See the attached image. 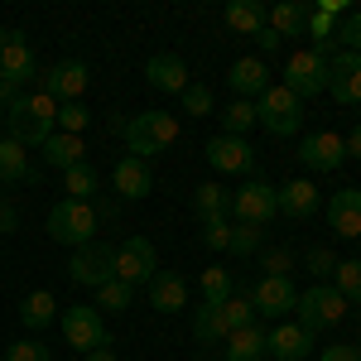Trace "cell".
I'll list each match as a JSON object with an SVG mask.
<instances>
[{"label": "cell", "mask_w": 361, "mask_h": 361, "mask_svg": "<svg viewBox=\"0 0 361 361\" xmlns=\"http://www.w3.org/2000/svg\"><path fill=\"white\" fill-rule=\"evenodd\" d=\"M308 10L304 0H279L275 10H270V29H275L279 39H304L308 34Z\"/></svg>", "instance_id": "d4e9b609"}, {"label": "cell", "mask_w": 361, "mask_h": 361, "mask_svg": "<svg viewBox=\"0 0 361 361\" xmlns=\"http://www.w3.org/2000/svg\"><path fill=\"white\" fill-rule=\"evenodd\" d=\"M0 78L15 87H25L39 78V58L29 49V39L15 29V34H0Z\"/></svg>", "instance_id": "4fadbf2b"}, {"label": "cell", "mask_w": 361, "mask_h": 361, "mask_svg": "<svg viewBox=\"0 0 361 361\" xmlns=\"http://www.w3.org/2000/svg\"><path fill=\"white\" fill-rule=\"evenodd\" d=\"M159 275V255H154V241L149 236H126L116 246V279H126L130 289L135 284H149Z\"/></svg>", "instance_id": "ba28073f"}, {"label": "cell", "mask_w": 361, "mask_h": 361, "mask_svg": "<svg viewBox=\"0 0 361 361\" xmlns=\"http://www.w3.org/2000/svg\"><path fill=\"white\" fill-rule=\"evenodd\" d=\"M333 270H337V255H333V250H323V246L308 250V275L323 279V275H333Z\"/></svg>", "instance_id": "f6af8a7d"}, {"label": "cell", "mask_w": 361, "mask_h": 361, "mask_svg": "<svg viewBox=\"0 0 361 361\" xmlns=\"http://www.w3.org/2000/svg\"><path fill=\"white\" fill-rule=\"evenodd\" d=\"M87 361H116V347L106 342V347H97V352H87Z\"/></svg>", "instance_id": "816d5d0a"}, {"label": "cell", "mask_w": 361, "mask_h": 361, "mask_svg": "<svg viewBox=\"0 0 361 361\" xmlns=\"http://www.w3.org/2000/svg\"><path fill=\"white\" fill-rule=\"evenodd\" d=\"M207 164L217 173H250L255 149L246 145V135H217V140H207Z\"/></svg>", "instance_id": "9a60e30c"}, {"label": "cell", "mask_w": 361, "mask_h": 361, "mask_svg": "<svg viewBox=\"0 0 361 361\" xmlns=\"http://www.w3.org/2000/svg\"><path fill=\"white\" fill-rule=\"evenodd\" d=\"M308 34H313L318 44H328V39L337 34V15H328V10H318V5H313V10H308Z\"/></svg>", "instance_id": "7bdbcfd3"}, {"label": "cell", "mask_w": 361, "mask_h": 361, "mask_svg": "<svg viewBox=\"0 0 361 361\" xmlns=\"http://www.w3.org/2000/svg\"><path fill=\"white\" fill-rule=\"evenodd\" d=\"M222 135H246L250 126H255V102H231L226 106V116H222Z\"/></svg>", "instance_id": "d590c367"}, {"label": "cell", "mask_w": 361, "mask_h": 361, "mask_svg": "<svg viewBox=\"0 0 361 361\" xmlns=\"http://www.w3.org/2000/svg\"><path fill=\"white\" fill-rule=\"evenodd\" d=\"M299 159H304L313 173H337L347 164V140L337 130H308L304 145H299Z\"/></svg>", "instance_id": "7c38bea8"}, {"label": "cell", "mask_w": 361, "mask_h": 361, "mask_svg": "<svg viewBox=\"0 0 361 361\" xmlns=\"http://www.w3.org/2000/svg\"><path fill=\"white\" fill-rule=\"evenodd\" d=\"M333 44H342L347 54H361V10H352V15H342V20H337Z\"/></svg>", "instance_id": "74e56055"}, {"label": "cell", "mask_w": 361, "mask_h": 361, "mask_svg": "<svg viewBox=\"0 0 361 361\" xmlns=\"http://www.w3.org/2000/svg\"><path fill=\"white\" fill-rule=\"evenodd\" d=\"M226 82L236 92V102H250V97H260L270 87V68H265V58H236L231 73H226Z\"/></svg>", "instance_id": "d6986e66"}, {"label": "cell", "mask_w": 361, "mask_h": 361, "mask_svg": "<svg viewBox=\"0 0 361 361\" xmlns=\"http://www.w3.org/2000/svg\"><path fill=\"white\" fill-rule=\"evenodd\" d=\"M183 111L188 116H207L212 111V92H207L202 82H188L183 87Z\"/></svg>", "instance_id": "b9f144b4"}, {"label": "cell", "mask_w": 361, "mask_h": 361, "mask_svg": "<svg viewBox=\"0 0 361 361\" xmlns=\"http://www.w3.org/2000/svg\"><path fill=\"white\" fill-rule=\"evenodd\" d=\"M111 188L121 197L140 202V197L154 193V169L145 164V159H135V154H126V159H116V169H111Z\"/></svg>", "instance_id": "e0dca14e"}, {"label": "cell", "mask_w": 361, "mask_h": 361, "mask_svg": "<svg viewBox=\"0 0 361 361\" xmlns=\"http://www.w3.org/2000/svg\"><path fill=\"white\" fill-rule=\"evenodd\" d=\"M226 241H231V217H222V222H202V246L207 250H226Z\"/></svg>", "instance_id": "ee69618b"}, {"label": "cell", "mask_w": 361, "mask_h": 361, "mask_svg": "<svg viewBox=\"0 0 361 361\" xmlns=\"http://www.w3.org/2000/svg\"><path fill=\"white\" fill-rule=\"evenodd\" d=\"M92 212H97V222H102V217H111V222H116L121 202H116V197H102V202H92Z\"/></svg>", "instance_id": "681fc988"}, {"label": "cell", "mask_w": 361, "mask_h": 361, "mask_svg": "<svg viewBox=\"0 0 361 361\" xmlns=\"http://www.w3.org/2000/svg\"><path fill=\"white\" fill-rule=\"evenodd\" d=\"M226 250H231V255H255V250H260V226L231 222V241H226Z\"/></svg>", "instance_id": "f35d334b"}, {"label": "cell", "mask_w": 361, "mask_h": 361, "mask_svg": "<svg viewBox=\"0 0 361 361\" xmlns=\"http://www.w3.org/2000/svg\"><path fill=\"white\" fill-rule=\"evenodd\" d=\"M226 361H265L270 357V328H260V323H250V328H241V333L226 337L222 347Z\"/></svg>", "instance_id": "44dd1931"}, {"label": "cell", "mask_w": 361, "mask_h": 361, "mask_svg": "<svg viewBox=\"0 0 361 361\" xmlns=\"http://www.w3.org/2000/svg\"><path fill=\"white\" fill-rule=\"evenodd\" d=\"M193 212H197V222H222V217H231V193L222 183H202L193 193Z\"/></svg>", "instance_id": "83f0119b"}, {"label": "cell", "mask_w": 361, "mask_h": 361, "mask_svg": "<svg viewBox=\"0 0 361 361\" xmlns=\"http://www.w3.org/2000/svg\"><path fill=\"white\" fill-rule=\"evenodd\" d=\"M0 207H5V197H0Z\"/></svg>", "instance_id": "db71d44e"}, {"label": "cell", "mask_w": 361, "mask_h": 361, "mask_svg": "<svg viewBox=\"0 0 361 361\" xmlns=\"http://www.w3.org/2000/svg\"><path fill=\"white\" fill-rule=\"evenodd\" d=\"M87 121H92V111H87L82 102H63V106H58V126H63L68 135H82Z\"/></svg>", "instance_id": "60d3db41"}, {"label": "cell", "mask_w": 361, "mask_h": 361, "mask_svg": "<svg viewBox=\"0 0 361 361\" xmlns=\"http://www.w3.org/2000/svg\"><path fill=\"white\" fill-rule=\"evenodd\" d=\"M121 140H126V149L149 164V154H164L169 145L178 140V116L169 111H140L130 116L126 126H121Z\"/></svg>", "instance_id": "7a4b0ae2"}, {"label": "cell", "mask_w": 361, "mask_h": 361, "mask_svg": "<svg viewBox=\"0 0 361 361\" xmlns=\"http://www.w3.org/2000/svg\"><path fill=\"white\" fill-rule=\"evenodd\" d=\"M54 318H58V304H54V294H49V289L25 294V304H20V323H25V328H39V333H44Z\"/></svg>", "instance_id": "f1b7e54d"}, {"label": "cell", "mask_w": 361, "mask_h": 361, "mask_svg": "<svg viewBox=\"0 0 361 361\" xmlns=\"http://www.w3.org/2000/svg\"><path fill=\"white\" fill-rule=\"evenodd\" d=\"M58 323H63V337H68V347H78V352H97V347H106L111 333H106V318H102V308L97 304H73L58 313Z\"/></svg>", "instance_id": "8992f818"}, {"label": "cell", "mask_w": 361, "mask_h": 361, "mask_svg": "<svg viewBox=\"0 0 361 361\" xmlns=\"http://www.w3.org/2000/svg\"><path fill=\"white\" fill-rule=\"evenodd\" d=\"M5 126H10V140H20L25 149L29 145H44L58 126V102L44 87L29 92V97H15V102L5 106Z\"/></svg>", "instance_id": "6da1fadb"}, {"label": "cell", "mask_w": 361, "mask_h": 361, "mask_svg": "<svg viewBox=\"0 0 361 361\" xmlns=\"http://www.w3.org/2000/svg\"><path fill=\"white\" fill-rule=\"evenodd\" d=\"M49 236H54L58 246H87V241H97V212H92V202H78V197H63L54 202V212H49Z\"/></svg>", "instance_id": "277c9868"}, {"label": "cell", "mask_w": 361, "mask_h": 361, "mask_svg": "<svg viewBox=\"0 0 361 361\" xmlns=\"http://www.w3.org/2000/svg\"><path fill=\"white\" fill-rule=\"evenodd\" d=\"M68 275L73 284H82V289H102V284H111L116 279V246L106 241H87V246L73 250V260H68Z\"/></svg>", "instance_id": "52a82bcc"}, {"label": "cell", "mask_w": 361, "mask_h": 361, "mask_svg": "<svg viewBox=\"0 0 361 361\" xmlns=\"http://www.w3.org/2000/svg\"><path fill=\"white\" fill-rule=\"evenodd\" d=\"M0 361H5V357H0Z\"/></svg>", "instance_id": "11a10c76"}, {"label": "cell", "mask_w": 361, "mask_h": 361, "mask_svg": "<svg viewBox=\"0 0 361 361\" xmlns=\"http://www.w3.org/2000/svg\"><path fill=\"white\" fill-rule=\"evenodd\" d=\"M255 44H260V49H265V54H275V49H279V44H284V39H279L275 29L265 25V29H260V34H255Z\"/></svg>", "instance_id": "c3c4849f"}, {"label": "cell", "mask_w": 361, "mask_h": 361, "mask_svg": "<svg viewBox=\"0 0 361 361\" xmlns=\"http://www.w3.org/2000/svg\"><path fill=\"white\" fill-rule=\"evenodd\" d=\"M15 222H20L15 207H0V231H15Z\"/></svg>", "instance_id": "f5cc1de1"}, {"label": "cell", "mask_w": 361, "mask_h": 361, "mask_svg": "<svg viewBox=\"0 0 361 361\" xmlns=\"http://www.w3.org/2000/svg\"><path fill=\"white\" fill-rule=\"evenodd\" d=\"M44 92H49L54 102H82L87 63H82V58H63V63H54V68L44 73Z\"/></svg>", "instance_id": "2e32d148"}, {"label": "cell", "mask_w": 361, "mask_h": 361, "mask_svg": "<svg viewBox=\"0 0 361 361\" xmlns=\"http://www.w3.org/2000/svg\"><path fill=\"white\" fill-rule=\"evenodd\" d=\"M255 121H260L270 135H299V126H304V102L284 82H270L255 97Z\"/></svg>", "instance_id": "3957f363"}, {"label": "cell", "mask_w": 361, "mask_h": 361, "mask_svg": "<svg viewBox=\"0 0 361 361\" xmlns=\"http://www.w3.org/2000/svg\"><path fill=\"white\" fill-rule=\"evenodd\" d=\"M328 226H333L337 236L357 241L361 236V188H337L328 197Z\"/></svg>", "instance_id": "ac0fdd59"}, {"label": "cell", "mask_w": 361, "mask_h": 361, "mask_svg": "<svg viewBox=\"0 0 361 361\" xmlns=\"http://www.w3.org/2000/svg\"><path fill=\"white\" fill-rule=\"evenodd\" d=\"M145 78H149L154 92H178V97H183V87H188V63L178 54H154L145 63Z\"/></svg>", "instance_id": "ffe728a7"}, {"label": "cell", "mask_w": 361, "mask_h": 361, "mask_svg": "<svg viewBox=\"0 0 361 361\" xmlns=\"http://www.w3.org/2000/svg\"><path fill=\"white\" fill-rule=\"evenodd\" d=\"M25 178H34L29 173V154L20 140H0V183H25Z\"/></svg>", "instance_id": "f546056e"}, {"label": "cell", "mask_w": 361, "mask_h": 361, "mask_svg": "<svg viewBox=\"0 0 361 361\" xmlns=\"http://www.w3.org/2000/svg\"><path fill=\"white\" fill-rule=\"evenodd\" d=\"M5 361H49V347L39 337H20V342L5 347Z\"/></svg>", "instance_id": "ab89813d"}, {"label": "cell", "mask_w": 361, "mask_h": 361, "mask_svg": "<svg viewBox=\"0 0 361 361\" xmlns=\"http://www.w3.org/2000/svg\"><path fill=\"white\" fill-rule=\"evenodd\" d=\"M294 304H299V289H294L289 275H260L255 289H250L255 318H284V313H294Z\"/></svg>", "instance_id": "30bf717a"}, {"label": "cell", "mask_w": 361, "mask_h": 361, "mask_svg": "<svg viewBox=\"0 0 361 361\" xmlns=\"http://www.w3.org/2000/svg\"><path fill=\"white\" fill-rule=\"evenodd\" d=\"M250 323H255V308H250V299L231 294V299L222 304V328H226V337L241 333V328H250Z\"/></svg>", "instance_id": "e575fe53"}, {"label": "cell", "mask_w": 361, "mask_h": 361, "mask_svg": "<svg viewBox=\"0 0 361 361\" xmlns=\"http://www.w3.org/2000/svg\"><path fill=\"white\" fill-rule=\"evenodd\" d=\"M284 87L304 102V97H318V92H328V58H318L313 49L304 54H289L284 63Z\"/></svg>", "instance_id": "8fae6325"}, {"label": "cell", "mask_w": 361, "mask_h": 361, "mask_svg": "<svg viewBox=\"0 0 361 361\" xmlns=\"http://www.w3.org/2000/svg\"><path fill=\"white\" fill-rule=\"evenodd\" d=\"M63 188H68V197H78V202H92L97 197V169L87 164H73L68 173H63Z\"/></svg>", "instance_id": "d6a6232c"}, {"label": "cell", "mask_w": 361, "mask_h": 361, "mask_svg": "<svg viewBox=\"0 0 361 361\" xmlns=\"http://www.w3.org/2000/svg\"><path fill=\"white\" fill-rule=\"evenodd\" d=\"M149 304L159 308V313L188 308V279L178 275V270H159V275L149 279Z\"/></svg>", "instance_id": "cb8c5ba5"}, {"label": "cell", "mask_w": 361, "mask_h": 361, "mask_svg": "<svg viewBox=\"0 0 361 361\" xmlns=\"http://www.w3.org/2000/svg\"><path fill=\"white\" fill-rule=\"evenodd\" d=\"M265 270L270 275H289V250H265Z\"/></svg>", "instance_id": "7dc6e473"}, {"label": "cell", "mask_w": 361, "mask_h": 361, "mask_svg": "<svg viewBox=\"0 0 361 361\" xmlns=\"http://www.w3.org/2000/svg\"><path fill=\"white\" fill-rule=\"evenodd\" d=\"M313 352V333L299 328V323H279L270 328V357L275 361H304Z\"/></svg>", "instance_id": "7402d4cb"}, {"label": "cell", "mask_w": 361, "mask_h": 361, "mask_svg": "<svg viewBox=\"0 0 361 361\" xmlns=\"http://www.w3.org/2000/svg\"><path fill=\"white\" fill-rule=\"evenodd\" d=\"M265 25H270V10H265L260 0H231V5H226V29H231V34H250V39H255Z\"/></svg>", "instance_id": "4316f807"}, {"label": "cell", "mask_w": 361, "mask_h": 361, "mask_svg": "<svg viewBox=\"0 0 361 361\" xmlns=\"http://www.w3.org/2000/svg\"><path fill=\"white\" fill-rule=\"evenodd\" d=\"M275 212H279L275 188H270V183H260V178H250V183H241V188L231 193V222H241V226H265Z\"/></svg>", "instance_id": "9c48e42d"}, {"label": "cell", "mask_w": 361, "mask_h": 361, "mask_svg": "<svg viewBox=\"0 0 361 361\" xmlns=\"http://www.w3.org/2000/svg\"><path fill=\"white\" fill-rule=\"evenodd\" d=\"M294 313H299V328L328 333V328H337L347 318V299L337 294L333 284H308L304 294H299V304H294Z\"/></svg>", "instance_id": "5b68a950"}, {"label": "cell", "mask_w": 361, "mask_h": 361, "mask_svg": "<svg viewBox=\"0 0 361 361\" xmlns=\"http://www.w3.org/2000/svg\"><path fill=\"white\" fill-rule=\"evenodd\" d=\"M39 149H44V164L63 169V173H68L73 164H82V154H87V149H82V135H68V130H54V135L44 140Z\"/></svg>", "instance_id": "484cf974"}, {"label": "cell", "mask_w": 361, "mask_h": 361, "mask_svg": "<svg viewBox=\"0 0 361 361\" xmlns=\"http://www.w3.org/2000/svg\"><path fill=\"white\" fill-rule=\"evenodd\" d=\"M318 361H361V347H347V342H333V347H323V357Z\"/></svg>", "instance_id": "bcb514c9"}, {"label": "cell", "mask_w": 361, "mask_h": 361, "mask_svg": "<svg viewBox=\"0 0 361 361\" xmlns=\"http://www.w3.org/2000/svg\"><path fill=\"white\" fill-rule=\"evenodd\" d=\"M328 92L337 106H361V54H333L328 63Z\"/></svg>", "instance_id": "5bb4252c"}, {"label": "cell", "mask_w": 361, "mask_h": 361, "mask_svg": "<svg viewBox=\"0 0 361 361\" xmlns=\"http://www.w3.org/2000/svg\"><path fill=\"white\" fill-rule=\"evenodd\" d=\"M231 294H236V289H231V270H222V265H207V270H202V304L222 308Z\"/></svg>", "instance_id": "1f68e13d"}, {"label": "cell", "mask_w": 361, "mask_h": 361, "mask_svg": "<svg viewBox=\"0 0 361 361\" xmlns=\"http://www.w3.org/2000/svg\"><path fill=\"white\" fill-rule=\"evenodd\" d=\"M342 140H347V159H361V126H352V135Z\"/></svg>", "instance_id": "f907efd6"}, {"label": "cell", "mask_w": 361, "mask_h": 361, "mask_svg": "<svg viewBox=\"0 0 361 361\" xmlns=\"http://www.w3.org/2000/svg\"><path fill=\"white\" fill-rule=\"evenodd\" d=\"M130 299H135V289H130L126 279H111V284L97 289V308H116V313H121V308H130Z\"/></svg>", "instance_id": "8d00e7d4"}, {"label": "cell", "mask_w": 361, "mask_h": 361, "mask_svg": "<svg viewBox=\"0 0 361 361\" xmlns=\"http://www.w3.org/2000/svg\"><path fill=\"white\" fill-rule=\"evenodd\" d=\"M333 289L347 299V304H361V260H337Z\"/></svg>", "instance_id": "836d02e7"}, {"label": "cell", "mask_w": 361, "mask_h": 361, "mask_svg": "<svg viewBox=\"0 0 361 361\" xmlns=\"http://www.w3.org/2000/svg\"><path fill=\"white\" fill-rule=\"evenodd\" d=\"M193 337L202 342V347H217V342H226V328H222V308H212V304L193 308Z\"/></svg>", "instance_id": "4dcf8cb0"}, {"label": "cell", "mask_w": 361, "mask_h": 361, "mask_svg": "<svg viewBox=\"0 0 361 361\" xmlns=\"http://www.w3.org/2000/svg\"><path fill=\"white\" fill-rule=\"evenodd\" d=\"M275 202L284 217H294V222H308L313 212H318V188L308 183V178H294V183H284L275 188Z\"/></svg>", "instance_id": "603a6c76"}]
</instances>
